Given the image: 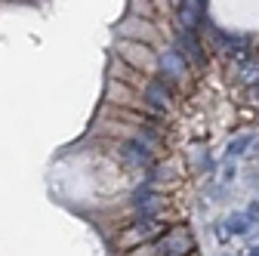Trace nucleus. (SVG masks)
Returning <instances> with one entry per match:
<instances>
[{
  "label": "nucleus",
  "instance_id": "obj_1",
  "mask_svg": "<svg viewBox=\"0 0 259 256\" xmlns=\"http://www.w3.org/2000/svg\"><path fill=\"white\" fill-rule=\"evenodd\" d=\"M191 250H194V241H191L188 229H182V226L170 229L164 238L154 244V256H188Z\"/></svg>",
  "mask_w": 259,
  "mask_h": 256
},
{
  "label": "nucleus",
  "instance_id": "obj_9",
  "mask_svg": "<svg viewBox=\"0 0 259 256\" xmlns=\"http://www.w3.org/2000/svg\"><path fill=\"white\" fill-rule=\"evenodd\" d=\"M142 93H145V102H148L154 111H167V108L173 105V96H170V90H167L164 83H160V80H145Z\"/></svg>",
  "mask_w": 259,
  "mask_h": 256
},
{
  "label": "nucleus",
  "instance_id": "obj_17",
  "mask_svg": "<svg viewBox=\"0 0 259 256\" xmlns=\"http://www.w3.org/2000/svg\"><path fill=\"white\" fill-rule=\"evenodd\" d=\"M256 151H259V142H256Z\"/></svg>",
  "mask_w": 259,
  "mask_h": 256
},
{
  "label": "nucleus",
  "instance_id": "obj_11",
  "mask_svg": "<svg viewBox=\"0 0 259 256\" xmlns=\"http://www.w3.org/2000/svg\"><path fill=\"white\" fill-rule=\"evenodd\" d=\"M238 80L244 83V87H259V62H250V59H244L241 65H238Z\"/></svg>",
  "mask_w": 259,
  "mask_h": 256
},
{
  "label": "nucleus",
  "instance_id": "obj_16",
  "mask_svg": "<svg viewBox=\"0 0 259 256\" xmlns=\"http://www.w3.org/2000/svg\"><path fill=\"white\" fill-rule=\"evenodd\" d=\"M244 256H259V244H256V247H250V250H247Z\"/></svg>",
  "mask_w": 259,
  "mask_h": 256
},
{
  "label": "nucleus",
  "instance_id": "obj_13",
  "mask_svg": "<svg viewBox=\"0 0 259 256\" xmlns=\"http://www.w3.org/2000/svg\"><path fill=\"white\" fill-rule=\"evenodd\" d=\"M250 142H253V136H250V133H244V136H238V139H232V142H229L225 154H229V157H238V154H244V151L250 148Z\"/></svg>",
  "mask_w": 259,
  "mask_h": 256
},
{
  "label": "nucleus",
  "instance_id": "obj_8",
  "mask_svg": "<svg viewBox=\"0 0 259 256\" xmlns=\"http://www.w3.org/2000/svg\"><path fill=\"white\" fill-rule=\"evenodd\" d=\"M117 34H120V40H126V37H133V44H148L151 37H154V25L151 22H145V19H126V22H120V28H117Z\"/></svg>",
  "mask_w": 259,
  "mask_h": 256
},
{
  "label": "nucleus",
  "instance_id": "obj_10",
  "mask_svg": "<svg viewBox=\"0 0 259 256\" xmlns=\"http://www.w3.org/2000/svg\"><path fill=\"white\" fill-rule=\"evenodd\" d=\"M207 16V4L201 0H191V4H179V22H182V31H194Z\"/></svg>",
  "mask_w": 259,
  "mask_h": 256
},
{
  "label": "nucleus",
  "instance_id": "obj_7",
  "mask_svg": "<svg viewBox=\"0 0 259 256\" xmlns=\"http://www.w3.org/2000/svg\"><path fill=\"white\" fill-rule=\"evenodd\" d=\"M120 154H123V161L133 164V167H151V164H154V151H151V145H145L142 139H126V142L120 145Z\"/></svg>",
  "mask_w": 259,
  "mask_h": 256
},
{
  "label": "nucleus",
  "instance_id": "obj_14",
  "mask_svg": "<svg viewBox=\"0 0 259 256\" xmlns=\"http://www.w3.org/2000/svg\"><path fill=\"white\" fill-rule=\"evenodd\" d=\"M247 219H250V226H253V222H259V204H250L247 207V213H244Z\"/></svg>",
  "mask_w": 259,
  "mask_h": 256
},
{
  "label": "nucleus",
  "instance_id": "obj_6",
  "mask_svg": "<svg viewBox=\"0 0 259 256\" xmlns=\"http://www.w3.org/2000/svg\"><path fill=\"white\" fill-rule=\"evenodd\" d=\"M176 53L188 62H194V65H204L207 62V53H204V47L198 44V34H194V31H179L176 34Z\"/></svg>",
  "mask_w": 259,
  "mask_h": 256
},
{
  "label": "nucleus",
  "instance_id": "obj_2",
  "mask_svg": "<svg viewBox=\"0 0 259 256\" xmlns=\"http://www.w3.org/2000/svg\"><path fill=\"white\" fill-rule=\"evenodd\" d=\"M117 53L133 65L136 71H151L157 68V56L151 53L148 44H133V40H117Z\"/></svg>",
  "mask_w": 259,
  "mask_h": 256
},
{
  "label": "nucleus",
  "instance_id": "obj_15",
  "mask_svg": "<svg viewBox=\"0 0 259 256\" xmlns=\"http://www.w3.org/2000/svg\"><path fill=\"white\" fill-rule=\"evenodd\" d=\"M250 96H253V102L259 105V87H253V90H250Z\"/></svg>",
  "mask_w": 259,
  "mask_h": 256
},
{
  "label": "nucleus",
  "instance_id": "obj_3",
  "mask_svg": "<svg viewBox=\"0 0 259 256\" xmlns=\"http://www.w3.org/2000/svg\"><path fill=\"white\" fill-rule=\"evenodd\" d=\"M160 232H164V222H160L157 216H154V219H136L133 226L120 235V244H123V247H136V244L142 247V244H148L151 238H157Z\"/></svg>",
  "mask_w": 259,
  "mask_h": 256
},
{
  "label": "nucleus",
  "instance_id": "obj_12",
  "mask_svg": "<svg viewBox=\"0 0 259 256\" xmlns=\"http://www.w3.org/2000/svg\"><path fill=\"white\" fill-rule=\"evenodd\" d=\"M222 229H229V235H247V232H250V219H247L244 213H232L229 219H225Z\"/></svg>",
  "mask_w": 259,
  "mask_h": 256
},
{
  "label": "nucleus",
  "instance_id": "obj_4",
  "mask_svg": "<svg viewBox=\"0 0 259 256\" xmlns=\"http://www.w3.org/2000/svg\"><path fill=\"white\" fill-rule=\"evenodd\" d=\"M157 71L164 74V80L179 83V80L188 77V62H185L176 50H167L164 56H157Z\"/></svg>",
  "mask_w": 259,
  "mask_h": 256
},
{
  "label": "nucleus",
  "instance_id": "obj_5",
  "mask_svg": "<svg viewBox=\"0 0 259 256\" xmlns=\"http://www.w3.org/2000/svg\"><path fill=\"white\" fill-rule=\"evenodd\" d=\"M164 204H167V201L160 198V195H154L148 185H142L136 195H133V207H136V216H139V219H154L160 210H164Z\"/></svg>",
  "mask_w": 259,
  "mask_h": 256
}]
</instances>
